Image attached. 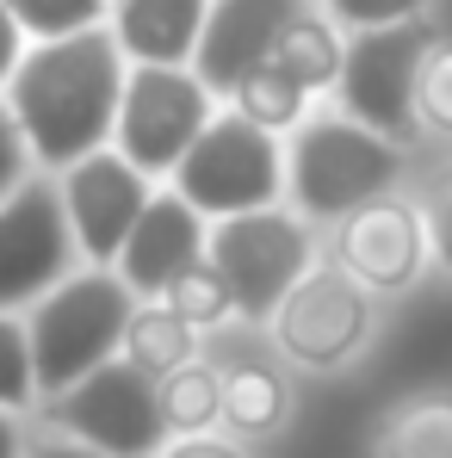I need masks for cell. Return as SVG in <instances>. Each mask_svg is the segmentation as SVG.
<instances>
[{
	"mask_svg": "<svg viewBox=\"0 0 452 458\" xmlns=\"http://www.w3.org/2000/svg\"><path fill=\"white\" fill-rule=\"evenodd\" d=\"M31 403V347H25V328L0 310V409H19Z\"/></svg>",
	"mask_w": 452,
	"mask_h": 458,
	"instance_id": "obj_24",
	"label": "cell"
},
{
	"mask_svg": "<svg viewBox=\"0 0 452 458\" xmlns=\"http://www.w3.org/2000/svg\"><path fill=\"white\" fill-rule=\"evenodd\" d=\"M124 353H131V366H143L149 378H161V372H174V366L192 360V322H180L167 304L131 310V322H124Z\"/></svg>",
	"mask_w": 452,
	"mask_h": 458,
	"instance_id": "obj_17",
	"label": "cell"
},
{
	"mask_svg": "<svg viewBox=\"0 0 452 458\" xmlns=\"http://www.w3.org/2000/svg\"><path fill=\"white\" fill-rule=\"evenodd\" d=\"M341 260L366 285H403L422 260V217L409 205H378V199L354 205L341 229Z\"/></svg>",
	"mask_w": 452,
	"mask_h": 458,
	"instance_id": "obj_14",
	"label": "cell"
},
{
	"mask_svg": "<svg viewBox=\"0 0 452 458\" xmlns=\"http://www.w3.org/2000/svg\"><path fill=\"white\" fill-rule=\"evenodd\" d=\"M303 13V0H217L205 6V31L192 44V75L211 93H229L248 69L267 63L279 31Z\"/></svg>",
	"mask_w": 452,
	"mask_h": 458,
	"instance_id": "obj_12",
	"label": "cell"
},
{
	"mask_svg": "<svg viewBox=\"0 0 452 458\" xmlns=\"http://www.w3.org/2000/svg\"><path fill=\"white\" fill-rule=\"evenodd\" d=\"M229 93H235V106H242V118H254L260 131H279V124H292V118L303 112V99H310V93H303L298 81H292V75H279L273 63H260V69H248V75L235 81Z\"/></svg>",
	"mask_w": 452,
	"mask_h": 458,
	"instance_id": "obj_21",
	"label": "cell"
},
{
	"mask_svg": "<svg viewBox=\"0 0 452 458\" xmlns=\"http://www.w3.org/2000/svg\"><path fill=\"white\" fill-rule=\"evenodd\" d=\"M19 25H13V13H6V0H0V81L13 75V63H19Z\"/></svg>",
	"mask_w": 452,
	"mask_h": 458,
	"instance_id": "obj_30",
	"label": "cell"
},
{
	"mask_svg": "<svg viewBox=\"0 0 452 458\" xmlns=\"http://www.w3.org/2000/svg\"><path fill=\"white\" fill-rule=\"evenodd\" d=\"M167 310L180 316V322H192V328H205V322H224L229 316V292H224V279L211 273V260H199V267H186L167 292Z\"/></svg>",
	"mask_w": 452,
	"mask_h": 458,
	"instance_id": "obj_23",
	"label": "cell"
},
{
	"mask_svg": "<svg viewBox=\"0 0 452 458\" xmlns=\"http://www.w3.org/2000/svg\"><path fill=\"white\" fill-rule=\"evenodd\" d=\"M155 396H161V421L174 434H205L217 421V372H205L192 360L174 366V372H161L155 378Z\"/></svg>",
	"mask_w": 452,
	"mask_h": 458,
	"instance_id": "obj_19",
	"label": "cell"
},
{
	"mask_svg": "<svg viewBox=\"0 0 452 458\" xmlns=\"http://www.w3.org/2000/svg\"><path fill=\"white\" fill-rule=\"evenodd\" d=\"M415 112H422L428 124L452 131V50H428L422 81H415Z\"/></svg>",
	"mask_w": 452,
	"mask_h": 458,
	"instance_id": "obj_25",
	"label": "cell"
},
{
	"mask_svg": "<svg viewBox=\"0 0 452 458\" xmlns=\"http://www.w3.org/2000/svg\"><path fill=\"white\" fill-rule=\"evenodd\" d=\"M13 25L31 31V38H69V31H87L99 25L106 0H6Z\"/></svg>",
	"mask_w": 452,
	"mask_h": 458,
	"instance_id": "obj_22",
	"label": "cell"
},
{
	"mask_svg": "<svg viewBox=\"0 0 452 458\" xmlns=\"http://www.w3.org/2000/svg\"><path fill=\"white\" fill-rule=\"evenodd\" d=\"M328 13H335L341 25L366 31V25H397V19H415V13H422V0H328Z\"/></svg>",
	"mask_w": 452,
	"mask_h": 458,
	"instance_id": "obj_26",
	"label": "cell"
},
{
	"mask_svg": "<svg viewBox=\"0 0 452 458\" xmlns=\"http://www.w3.org/2000/svg\"><path fill=\"white\" fill-rule=\"evenodd\" d=\"M6 81H13L6 112L25 137V155H38L44 167H69L112 137L124 50L99 25L69 31V38H38V50L19 56Z\"/></svg>",
	"mask_w": 452,
	"mask_h": 458,
	"instance_id": "obj_1",
	"label": "cell"
},
{
	"mask_svg": "<svg viewBox=\"0 0 452 458\" xmlns=\"http://www.w3.org/2000/svg\"><path fill=\"white\" fill-rule=\"evenodd\" d=\"M397 180V149L354 118L303 124L292 143V192L310 217H347L354 205L378 199Z\"/></svg>",
	"mask_w": 452,
	"mask_h": 458,
	"instance_id": "obj_7",
	"label": "cell"
},
{
	"mask_svg": "<svg viewBox=\"0 0 452 458\" xmlns=\"http://www.w3.org/2000/svg\"><path fill=\"white\" fill-rule=\"evenodd\" d=\"M217 415L235 421L242 434H267L286 415V390L267 366H229L217 378Z\"/></svg>",
	"mask_w": 452,
	"mask_h": 458,
	"instance_id": "obj_18",
	"label": "cell"
},
{
	"mask_svg": "<svg viewBox=\"0 0 452 458\" xmlns=\"http://www.w3.org/2000/svg\"><path fill=\"white\" fill-rule=\"evenodd\" d=\"M0 458H19V428L6 421V409H0Z\"/></svg>",
	"mask_w": 452,
	"mask_h": 458,
	"instance_id": "obj_32",
	"label": "cell"
},
{
	"mask_svg": "<svg viewBox=\"0 0 452 458\" xmlns=\"http://www.w3.org/2000/svg\"><path fill=\"white\" fill-rule=\"evenodd\" d=\"M25 458H99V453L81 446V440H44V446H31Z\"/></svg>",
	"mask_w": 452,
	"mask_h": 458,
	"instance_id": "obj_31",
	"label": "cell"
},
{
	"mask_svg": "<svg viewBox=\"0 0 452 458\" xmlns=\"http://www.w3.org/2000/svg\"><path fill=\"white\" fill-rule=\"evenodd\" d=\"M205 260L224 279L229 310L267 316L292 292V279L310 267V235H303L298 217H286L273 205H254V211L217 217V235H205Z\"/></svg>",
	"mask_w": 452,
	"mask_h": 458,
	"instance_id": "obj_6",
	"label": "cell"
},
{
	"mask_svg": "<svg viewBox=\"0 0 452 458\" xmlns=\"http://www.w3.org/2000/svg\"><path fill=\"white\" fill-rule=\"evenodd\" d=\"M131 285L112 273H81V279H56L44 292V304L25 328L31 347V390L56 396L63 384H75L81 372H93L99 360L118 353L124 322H131Z\"/></svg>",
	"mask_w": 452,
	"mask_h": 458,
	"instance_id": "obj_2",
	"label": "cell"
},
{
	"mask_svg": "<svg viewBox=\"0 0 452 458\" xmlns=\"http://www.w3.org/2000/svg\"><path fill=\"white\" fill-rule=\"evenodd\" d=\"M50 421L69 428V440L93 446L99 458H155L167 440L155 378L131 360H99L93 372L63 384L50 396Z\"/></svg>",
	"mask_w": 452,
	"mask_h": 458,
	"instance_id": "obj_4",
	"label": "cell"
},
{
	"mask_svg": "<svg viewBox=\"0 0 452 458\" xmlns=\"http://www.w3.org/2000/svg\"><path fill=\"white\" fill-rule=\"evenodd\" d=\"M118 279L131 292H167L186 267L205 260V217L180 199V192H161V199H143L131 235L118 242Z\"/></svg>",
	"mask_w": 452,
	"mask_h": 458,
	"instance_id": "obj_13",
	"label": "cell"
},
{
	"mask_svg": "<svg viewBox=\"0 0 452 458\" xmlns=\"http://www.w3.org/2000/svg\"><path fill=\"white\" fill-rule=\"evenodd\" d=\"M211 118V87L192 75L186 63H137L118 87V155L137 174H174L186 143Z\"/></svg>",
	"mask_w": 452,
	"mask_h": 458,
	"instance_id": "obj_5",
	"label": "cell"
},
{
	"mask_svg": "<svg viewBox=\"0 0 452 458\" xmlns=\"http://www.w3.org/2000/svg\"><path fill=\"white\" fill-rule=\"evenodd\" d=\"M273 310H279V347L303 366H341L366 335V292L347 273H298Z\"/></svg>",
	"mask_w": 452,
	"mask_h": 458,
	"instance_id": "obj_10",
	"label": "cell"
},
{
	"mask_svg": "<svg viewBox=\"0 0 452 458\" xmlns=\"http://www.w3.org/2000/svg\"><path fill=\"white\" fill-rule=\"evenodd\" d=\"M286 180V161L273 131H260L254 118H205V131L186 143L174 161V186L199 217H235L254 205H273Z\"/></svg>",
	"mask_w": 452,
	"mask_h": 458,
	"instance_id": "obj_3",
	"label": "cell"
},
{
	"mask_svg": "<svg viewBox=\"0 0 452 458\" xmlns=\"http://www.w3.org/2000/svg\"><path fill=\"white\" fill-rule=\"evenodd\" d=\"M25 180V137H19V124H13V112L0 106V199L13 192Z\"/></svg>",
	"mask_w": 452,
	"mask_h": 458,
	"instance_id": "obj_27",
	"label": "cell"
},
{
	"mask_svg": "<svg viewBox=\"0 0 452 458\" xmlns=\"http://www.w3.org/2000/svg\"><path fill=\"white\" fill-rule=\"evenodd\" d=\"M422 224H428V235H434L440 260L452 267V174L434 186V192H428V217H422Z\"/></svg>",
	"mask_w": 452,
	"mask_h": 458,
	"instance_id": "obj_28",
	"label": "cell"
},
{
	"mask_svg": "<svg viewBox=\"0 0 452 458\" xmlns=\"http://www.w3.org/2000/svg\"><path fill=\"white\" fill-rule=\"evenodd\" d=\"M75 260V235L63 192L44 180H19L0 199V310L44 298L56 279H69Z\"/></svg>",
	"mask_w": 452,
	"mask_h": 458,
	"instance_id": "obj_9",
	"label": "cell"
},
{
	"mask_svg": "<svg viewBox=\"0 0 452 458\" xmlns=\"http://www.w3.org/2000/svg\"><path fill=\"white\" fill-rule=\"evenodd\" d=\"M267 63L279 69V75H292L303 87V93H316V87H328L335 81V69H341V44H335V31L303 6L298 19L279 31V44L267 50Z\"/></svg>",
	"mask_w": 452,
	"mask_h": 458,
	"instance_id": "obj_16",
	"label": "cell"
},
{
	"mask_svg": "<svg viewBox=\"0 0 452 458\" xmlns=\"http://www.w3.org/2000/svg\"><path fill=\"white\" fill-rule=\"evenodd\" d=\"M384 458H452V396L403 409L384 428Z\"/></svg>",
	"mask_w": 452,
	"mask_h": 458,
	"instance_id": "obj_20",
	"label": "cell"
},
{
	"mask_svg": "<svg viewBox=\"0 0 452 458\" xmlns=\"http://www.w3.org/2000/svg\"><path fill=\"white\" fill-rule=\"evenodd\" d=\"M211 0H118V50L137 63H186Z\"/></svg>",
	"mask_w": 452,
	"mask_h": 458,
	"instance_id": "obj_15",
	"label": "cell"
},
{
	"mask_svg": "<svg viewBox=\"0 0 452 458\" xmlns=\"http://www.w3.org/2000/svg\"><path fill=\"white\" fill-rule=\"evenodd\" d=\"M428 50H434V38L415 19L354 31V44L341 50V69H335L354 124H366L378 137H397L415 118V81H422Z\"/></svg>",
	"mask_w": 452,
	"mask_h": 458,
	"instance_id": "obj_8",
	"label": "cell"
},
{
	"mask_svg": "<svg viewBox=\"0 0 452 458\" xmlns=\"http://www.w3.org/2000/svg\"><path fill=\"white\" fill-rule=\"evenodd\" d=\"M149 186L124 155L87 149L81 161H69V186H63V211H69V235L87 260H112L118 242L131 235L137 211H143Z\"/></svg>",
	"mask_w": 452,
	"mask_h": 458,
	"instance_id": "obj_11",
	"label": "cell"
},
{
	"mask_svg": "<svg viewBox=\"0 0 452 458\" xmlns=\"http://www.w3.org/2000/svg\"><path fill=\"white\" fill-rule=\"evenodd\" d=\"M161 458H242L229 440H211V434H186L180 446H167Z\"/></svg>",
	"mask_w": 452,
	"mask_h": 458,
	"instance_id": "obj_29",
	"label": "cell"
}]
</instances>
